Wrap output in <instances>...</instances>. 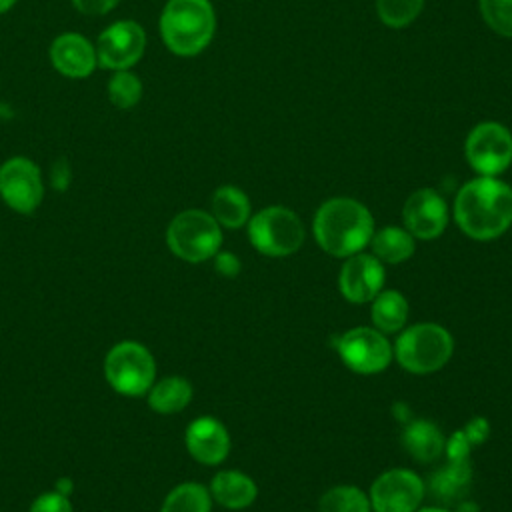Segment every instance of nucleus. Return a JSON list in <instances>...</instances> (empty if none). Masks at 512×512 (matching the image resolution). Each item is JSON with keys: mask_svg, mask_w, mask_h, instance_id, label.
<instances>
[{"mask_svg": "<svg viewBox=\"0 0 512 512\" xmlns=\"http://www.w3.org/2000/svg\"><path fill=\"white\" fill-rule=\"evenodd\" d=\"M454 220L474 240H494L512 226V188L496 176L468 180L456 194Z\"/></svg>", "mask_w": 512, "mask_h": 512, "instance_id": "1", "label": "nucleus"}, {"mask_svg": "<svg viewBox=\"0 0 512 512\" xmlns=\"http://www.w3.org/2000/svg\"><path fill=\"white\" fill-rule=\"evenodd\" d=\"M312 230L318 246L326 254L348 258L370 244L374 218L362 202L336 196L320 204L314 214Z\"/></svg>", "mask_w": 512, "mask_h": 512, "instance_id": "2", "label": "nucleus"}, {"mask_svg": "<svg viewBox=\"0 0 512 512\" xmlns=\"http://www.w3.org/2000/svg\"><path fill=\"white\" fill-rule=\"evenodd\" d=\"M216 30L214 8L208 0H168L160 16V34L170 52L194 56L202 52Z\"/></svg>", "mask_w": 512, "mask_h": 512, "instance_id": "3", "label": "nucleus"}, {"mask_svg": "<svg viewBox=\"0 0 512 512\" xmlns=\"http://www.w3.org/2000/svg\"><path fill=\"white\" fill-rule=\"evenodd\" d=\"M392 350L404 370L430 374L448 364L454 352V338L440 324L420 322L402 330Z\"/></svg>", "mask_w": 512, "mask_h": 512, "instance_id": "4", "label": "nucleus"}, {"mask_svg": "<svg viewBox=\"0 0 512 512\" xmlns=\"http://www.w3.org/2000/svg\"><path fill=\"white\" fill-rule=\"evenodd\" d=\"M166 242L172 254L198 264L220 252L222 230L210 212L190 208L170 220Z\"/></svg>", "mask_w": 512, "mask_h": 512, "instance_id": "5", "label": "nucleus"}, {"mask_svg": "<svg viewBox=\"0 0 512 512\" xmlns=\"http://www.w3.org/2000/svg\"><path fill=\"white\" fill-rule=\"evenodd\" d=\"M304 224L296 212L286 206H268L248 220V238L252 246L266 256H290L304 244Z\"/></svg>", "mask_w": 512, "mask_h": 512, "instance_id": "6", "label": "nucleus"}, {"mask_svg": "<svg viewBox=\"0 0 512 512\" xmlns=\"http://www.w3.org/2000/svg\"><path fill=\"white\" fill-rule=\"evenodd\" d=\"M104 376L122 396H142L156 376V362L150 350L134 340L114 344L104 358Z\"/></svg>", "mask_w": 512, "mask_h": 512, "instance_id": "7", "label": "nucleus"}, {"mask_svg": "<svg viewBox=\"0 0 512 512\" xmlns=\"http://www.w3.org/2000/svg\"><path fill=\"white\" fill-rule=\"evenodd\" d=\"M464 154L480 176H498L512 164V134L500 122H480L468 132Z\"/></svg>", "mask_w": 512, "mask_h": 512, "instance_id": "8", "label": "nucleus"}, {"mask_svg": "<svg viewBox=\"0 0 512 512\" xmlns=\"http://www.w3.org/2000/svg\"><path fill=\"white\" fill-rule=\"evenodd\" d=\"M340 360L356 374H378L392 360V344L384 332L368 326H358L344 332L336 344Z\"/></svg>", "mask_w": 512, "mask_h": 512, "instance_id": "9", "label": "nucleus"}, {"mask_svg": "<svg viewBox=\"0 0 512 512\" xmlns=\"http://www.w3.org/2000/svg\"><path fill=\"white\" fill-rule=\"evenodd\" d=\"M424 480L408 468L382 472L370 486L372 512H416L424 498Z\"/></svg>", "mask_w": 512, "mask_h": 512, "instance_id": "10", "label": "nucleus"}, {"mask_svg": "<svg viewBox=\"0 0 512 512\" xmlns=\"http://www.w3.org/2000/svg\"><path fill=\"white\" fill-rule=\"evenodd\" d=\"M0 196L12 210L32 214L44 196L40 168L24 156L6 160L0 166Z\"/></svg>", "mask_w": 512, "mask_h": 512, "instance_id": "11", "label": "nucleus"}, {"mask_svg": "<svg viewBox=\"0 0 512 512\" xmlns=\"http://www.w3.org/2000/svg\"><path fill=\"white\" fill-rule=\"evenodd\" d=\"M146 34L134 20L110 24L96 42V60L108 70H130L144 54Z\"/></svg>", "mask_w": 512, "mask_h": 512, "instance_id": "12", "label": "nucleus"}, {"mask_svg": "<svg viewBox=\"0 0 512 512\" xmlns=\"http://www.w3.org/2000/svg\"><path fill=\"white\" fill-rule=\"evenodd\" d=\"M402 220L414 238L434 240L448 224V206L434 188H418L404 202Z\"/></svg>", "mask_w": 512, "mask_h": 512, "instance_id": "13", "label": "nucleus"}, {"mask_svg": "<svg viewBox=\"0 0 512 512\" xmlns=\"http://www.w3.org/2000/svg\"><path fill=\"white\" fill-rule=\"evenodd\" d=\"M384 278V264L374 254L356 252L342 264L338 274V288L348 302L364 304L382 290Z\"/></svg>", "mask_w": 512, "mask_h": 512, "instance_id": "14", "label": "nucleus"}, {"mask_svg": "<svg viewBox=\"0 0 512 512\" xmlns=\"http://www.w3.org/2000/svg\"><path fill=\"white\" fill-rule=\"evenodd\" d=\"M184 442L188 454L206 466L220 464L230 452V434L226 426L212 416L192 420L184 432Z\"/></svg>", "mask_w": 512, "mask_h": 512, "instance_id": "15", "label": "nucleus"}, {"mask_svg": "<svg viewBox=\"0 0 512 512\" xmlns=\"http://www.w3.org/2000/svg\"><path fill=\"white\" fill-rule=\"evenodd\" d=\"M54 68L68 78H84L96 68V48L80 34L68 32L58 36L50 46Z\"/></svg>", "mask_w": 512, "mask_h": 512, "instance_id": "16", "label": "nucleus"}, {"mask_svg": "<svg viewBox=\"0 0 512 512\" xmlns=\"http://www.w3.org/2000/svg\"><path fill=\"white\" fill-rule=\"evenodd\" d=\"M472 486V466L468 458H448L430 476L428 488L432 496L444 506H456L466 498Z\"/></svg>", "mask_w": 512, "mask_h": 512, "instance_id": "17", "label": "nucleus"}, {"mask_svg": "<svg viewBox=\"0 0 512 512\" xmlns=\"http://www.w3.org/2000/svg\"><path fill=\"white\" fill-rule=\"evenodd\" d=\"M210 496L224 508H248L258 494L256 482L240 470H222L210 482Z\"/></svg>", "mask_w": 512, "mask_h": 512, "instance_id": "18", "label": "nucleus"}, {"mask_svg": "<svg viewBox=\"0 0 512 512\" xmlns=\"http://www.w3.org/2000/svg\"><path fill=\"white\" fill-rule=\"evenodd\" d=\"M404 450L420 464L434 462L446 446L442 430L430 420H412L402 430Z\"/></svg>", "mask_w": 512, "mask_h": 512, "instance_id": "19", "label": "nucleus"}, {"mask_svg": "<svg viewBox=\"0 0 512 512\" xmlns=\"http://www.w3.org/2000/svg\"><path fill=\"white\" fill-rule=\"evenodd\" d=\"M210 214L224 228H240L250 220V200L246 192L236 186H220L212 194Z\"/></svg>", "mask_w": 512, "mask_h": 512, "instance_id": "20", "label": "nucleus"}, {"mask_svg": "<svg viewBox=\"0 0 512 512\" xmlns=\"http://www.w3.org/2000/svg\"><path fill=\"white\" fill-rule=\"evenodd\" d=\"M370 318L376 330L390 334L400 332L408 320V300L398 290H380L370 300Z\"/></svg>", "mask_w": 512, "mask_h": 512, "instance_id": "21", "label": "nucleus"}, {"mask_svg": "<svg viewBox=\"0 0 512 512\" xmlns=\"http://www.w3.org/2000/svg\"><path fill=\"white\" fill-rule=\"evenodd\" d=\"M414 240L416 238L406 228L384 226L380 230H374L370 246H372V254L382 264H400L414 254V248H416Z\"/></svg>", "mask_w": 512, "mask_h": 512, "instance_id": "22", "label": "nucleus"}, {"mask_svg": "<svg viewBox=\"0 0 512 512\" xmlns=\"http://www.w3.org/2000/svg\"><path fill=\"white\" fill-rule=\"evenodd\" d=\"M148 406L158 414H176L192 400V384L182 376H166L150 386Z\"/></svg>", "mask_w": 512, "mask_h": 512, "instance_id": "23", "label": "nucleus"}, {"mask_svg": "<svg viewBox=\"0 0 512 512\" xmlns=\"http://www.w3.org/2000/svg\"><path fill=\"white\" fill-rule=\"evenodd\" d=\"M210 490L198 482H182L168 492L160 512H210Z\"/></svg>", "mask_w": 512, "mask_h": 512, "instance_id": "24", "label": "nucleus"}, {"mask_svg": "<svg viewBox=\"0 0 512 512\" xmlns=\"http://www.w3.org/2000/svg\"><path fill=\"white\" fill-rule=\"evenodd\" d=\"M320 512H372L368 494L352 484L326 490L318 502Z\"/></svg>", "mask_w": 512, "mask_h": 512, "instance_id": "25", "label": "nucleus"}, {"mask_svg": "<svg viewBox=\"0 0 512 512\" xmlns=\"http://www.w3.org/2000/svg\"><path fill=\"white\" fill-rule=\"evenodd\" d=\"M424 8V0H376L380 20L390 28H404L412 24Z\"/></svg>", "mask_w": 512, "mask_h": 512, "instance_id": "26", "label": "nucleus"}, {"mask_svg": "<svg viewBox=\"0 0 512 512\" xmlns=\"http://www.w3.org/2000/svg\"><path fill=\"white\" fill-rule=\"evenodd\" d=\"M142 96V82L130 70H116L108 82V98L118 108H132Z\"/></svg>", "mask_w": 512, "mask_h": 512, "instance_id": "27", "label": "nucleus"}, {"mask_svg": "<svg viewBox=\"0 0 512 512\" xmlns=\"http://www.w3.org/2000/svg\"><path fill=\"white\" fill-rule=\"evenodd\" d=\"M480 14L496 34L512 38V0H480Z\"/></svg>", "mask_w": 512, "mask_h": 512, "instance_id": "28", "label": "nucleus"}, {"mask_svg": "<svg viewBox=\"0 0 512 512\" xmlns=\"http://www.w3.org/2000/svg\"><path fill=\"white\" fill-rule=\"evenodd\" d=\"M30 512H72V506L68 496L60 492H46L32 502Z\"/></svg>", "mask_w": 512, "mask_h": 512, "instance_id": "29", "label": "nucleus"}, {"mask_svg": "<svg viewBox=\"0 0 512 512\" xmlns=\"http://www.w3.org/2000/svg\"><path fill=\"white\" fill-rule=\"evenodd\" d=\"M120 0H72L76 10H80L86 16H100L110 12Z\"/></svg>", "mask_w": 512, "mask_h": 512, "instance_id": "30", "label": "nucleus"}, {"mask_svg": "<svg viewBox=\"0 0 512 512\" xmlns=\"http://www.w3.org/2000/svg\"><path fill=\"white\" fill-rule=\"evenodd\" d=\"M488 432H490V426H488V420H484V418H472V420L466 424V428H464V434L468 436V440L472 442V446L484 442L486 436H488Z\"/></svg>", "mask_w": 512, "mask_h": 512, "instance_id": "31", "label": "nucleus"}, {"mask_svg": "<svg viewBox=\"0 0 512 512\" xmlns=\"http://www.w3.org/2000/svg\"><path fill=\"white\" fill-rule=\"evenodd\" d=\"M214 258H216L214 268H216L220 274H224V276H236V274H238V270H240V260H238L234 254H230V252H218Z\"/></svg>", "mask_w": 512, "mask_h": 512, "instance_id": "32", "label": "nucleus"}, {"mask_svg": "<svg viewBox=\"0 0 512 512\" xmlns=\"http://www.w3.org/2000/svg\"><path fill=\"white\" fill-rule=\"evenodd\" d=\"M70 182V170H68V164L64 160H60L54 170H52V186L56 190H64Z\"/></svg>", "mask_w": 512, "mask_h": 512, "instance_id": "33", "label": "nucleus"}, {"mask_svg": "<svg viewBox=\"0 0 512 512\" xmlns=\"http://www.w3.org/2000/svg\"><path fill=\"white\" fill-rule=\"evenodd\" d=\"M56 492L68 496V494L72 492V480H70V478H60V480L56 482Z\"/></svg>", "mask_w": 512, "mask_h": 512, "instance_id": "34", "label": "nucleus"}, {"mask_svg": "<svg viewBox=\"0 0 512 512\" xmlns=\"http://www.w3.org/2000/svg\"><path fill=\"white\" fill-rule=\"evenodd\" d=\"M454 512H480L478 510V506L474 504V502H468V500H462V502H458L456 504V508H454Z\"/></svg>", "mask_w": 512, "mask_h": 512, "instance_id": "35", "label": "nucleus"}, {"mask_svg": "<svg viewBox=\"0 0 512 512\" xmlns=\"http://www.w3.org/2000/svg\"><path fill=\"white\" fill-rule=\"evenodd\" d=\"M416 512H454V510H450L446 506H430V508H418Z\"/></svg>", "mask_w": 512, "mask_h": 512, "instance_id": "36", "label": "nucleus"}, {"mask_svg": "<svg viewBox=\"0 0 512 512\" xmlns=\"http://www.w3.org/2000/svg\"><path fill=\"white\" fill-rule=\"evenodd\" d=\"M14 4H16V0H0V14L8 12Z\"/></svg>", "mask_w": 512, "mask_h": 512, "instance_id": "37", "label": "nucleus"}]
</instances>
